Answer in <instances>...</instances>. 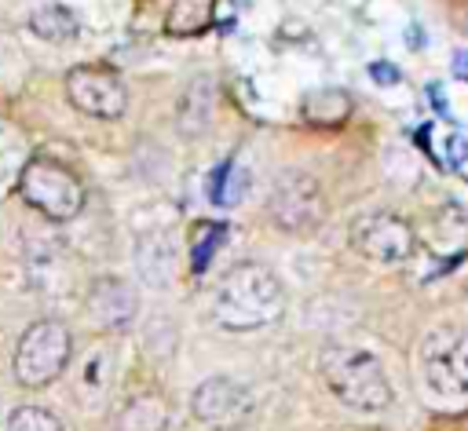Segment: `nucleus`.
<instances>
[{"label":"nucleus","mask_w":468,"mask_h":431,"mask_svg":"<svg viewBox=\"0 0 468 431\" xmlns=\"http://www.w3.org/2000/svg\"><path fill=\"white\" fill-rule=\"evenodd\" d=\"M285 310V289L278 274L263 263H238L223 274L216 296H212V318L223 329L245 332L278 321Z\"/></svg>","instance_id":"1"},{"label":"nucleus","mask_w":468,"mask_h":431,"mask_svg":"<svg viewBox=\"0 0 468 431\" xmlns=\"http://www.w3.org/2000/svg\"><path fill=\"white\" fill-rule=\"evenodd\" d=\"M318 369H322V380H325L329 394L340 405H347L355 413H366V416L384 413L391 405V384H388L380 362L369 351L333 343V347L322 351Z\"/></svg>","instance_id":"2"},{"label":"nucleus","mask_w":468,"mask_h":431,"mask_svg":"<svg viewBox=\"0 0 468 431\" xmlns=\"http://www.w3.org/2000/svg\"><path fill=\"white\" fill-rule=\"evenodd\" d=\"M18 194L29 208H37L48 219H73L84 208V183L73 175V168H66L62 161L51 157H33L22 175H18Z\"/></svg>","instance_id":"3"},{"label":"nucleus","mask_w":468,"mask_h":431,"mask_svg":"<svg viewBox=\"0 0 468 431\" xmlns=\"http://www.w3.org/2000/svg\"><path fill=\"white\" fill-rule=\"evenodd\" d=\"M69 351H73V340H69V329L62 321H51V318L33 321L15 347V362H11L15 380L22 387L51 384L69 365Z\"/></svg>","instance_id":"4"},{"label":"nucleus","mask_w":468,"mask_h":431,"mask_svg":"<svg viewBox=\"0 0 468 431\" xmlns=\"http://www.w3.org/2000/svg\"><path fill=\"white\" fill-rule=\"evenodd\" d=\"M424 387L446 402H468V332L435 329L420 343Z\"/></svg>","instance_id":"5"},{"label":"nucleus","mask_w":468,"mask_h":431,"mask_svg":"<svg viewBox=\"0 0 468 431\" xmlns=\"http://www.w3.org/2000/svg\"><path fill=\"white\" fill-rule=\"evenodd\" d=\"M267 212L271 219L289 230V234H311L322 226L325 219V194L318 186V179L303 168H289L271 183L267 194Z\"/></svg>","instance_id":"6"},{"label":"nucleus","mask_w":468,"mask_h":431,"mask_svg":"<svg viewBox=\"0 0 468 431\" xmlns=\"http://www.w3.org/2000/svg\"><path fill=\"white\" fill-rule=\"evenodd\" d=\"M351 245L358 256L384 263V267H395V263H406L413 256L417 237H413L406 219H399L391 212H366L351 223Z\"/></svg>","instance_id":"7"},{"label":"nucleus","mask_w":468,"mask_h":431,"mask_svg":"<svg viewBox=\"0 0 468 431\" xmlns=\"http://www.w3.org/2000/svg\"><path fill=\"white\" fill-rule=\"evenodd\" d=\"M66 99L95 121H113L128 106L124 84L110 69H99V66H73L66 73Z\"/></svg>","instance_id":"8"},{"label":"nucleus","mask_w":468,"mask_h":431,"mask_svg":"<svg viewBox=\"0 0 468 431\" xmlns=\"http://www.w3.org/2000/svg\"><path fill=\"white\" fill-rule=\"evenodd\" d=\"M190 405H194L197 420L238 431L252 416V391L245 384H238L234 376H208L205 384H197Z\"/></svg>","instance_id":"9"},{"label":"nucleus","mask_w":468,"mask_h":431,"mask_svg":"<svg viewBox=\"0 0 468 431\" xmlns=\"http://www.w3.org/2000/svg\"><path fill=\"white\" fill-rule=\"evenodd\" d=\"M135 307H139L135 289H132L128 281H121V278H99V281L91 285V292H88V310H91V318L102 321V325H110V329L128 325V321L135 318Z\"/></svg>","instance_id":"10"},{"label":"nucleus","mask_w":468,"mask_h":431,"mask_svg":"<svg viewBox=\"0 0 468 431\" xmlns=\"http://www.w3.org/2000/svg\"><path fill=\"white\" fill-rule=\"evenodd\" d=\"M212 117H216V84L212 77H194L183 95H179V110H176V124L183 135H201L212 128Z\"/></svg>","instance_id":"11"},{"label":"nucleus","mask_w":468,"mask_h":431,"mask_svg":"<svg viewBox=\"0 0 468 431\" xmlns=\"http://www.w3.org/2000/svg\"><path fill=\"white\" fill-rule=\"evenodd\" d=\"M110 369H113V354L106 343H91L80 362L73 365V391L84 405H99L110 391Z\"/></svg>","instance_id":"12"},{"label":"nucleus","mask_w":468,"mask_h":431,"mask_svg":"<svg viewBox=\"0 0 468 431\" xmlns=\"http://www.w3.org/2000/svg\"><path fill=\"white\" fill-rule=\"evenodd\" d=\"M29 29L48 44H73L80 37V18L62 4H44L29 15Z\"/></svg>","instance_id":"13"},{"label":"nucleus","mask_w":468,"mask_h":431,"mask_svg":"<svg viewBox=\"0 0 468 431\" xmlns=\"http://www.w3.org/2000/svg\"><path fill=\"white\" fill-rule=\"evenodd\" d=\"M300 110H303V121L311 124H344L351 113V95L340 88H314Z\"/></svg>","instance_id":"14"},{"label":"nucleus","mask_w":468,"mask_h":431,"mask_svg":"<svg viewBox=\"0 0 468 431\" xmlns=\"http://www.w3.org/2000/svg\"><path fill=\"white\" fill-rule=\"evenodd\" d=\"M212 15H216V0H172L165 29L172 37H194L212 22Z\"/></svg>","instance_id":"15"},{"label":"nucleus","mask_w":468,"mask_h":431,"mask_svg":"<svg viewBox=\"0 0 468 431\" xmlns=\"http://www.w3.org/2000/svg\"><path fill=\"white\" fill-rule=\"evenodd\" d=\"M245 186H249V175H245L234 161H223V164H216L212 175H208V201L219 205V208H230V205L241 201Z\"/></svg>","instance_id":"16"},{"label":"nucleus","mask_w":468,"mask_h":431,"mask_svg":"<svg viewBox=\"0 0 468 431\" xmlns=\"http://www.w3.org/2000/svg\"><path fill=\"white\" fill-rule=\"evenodd\" d=\"M223 237H227V223H197L194 226V234H190V267L197 274L212 263V256L219 252Z\"/></svg>","instance_id":"17"},{"label":"nucleus","mask_w":468,"mask_h":431,"mask_svg":"<svg viewBox=\"0 0 468 431\" xmlns=\"http://www.w3.org/2000/svg\"><path fill=\"white\" fill-rule=\"evenodd\" d=\"M4 431H62V424L40 405H15L4 420Z\"/></svg>","instance_id":"18"},{"label":"nucleus","mask_w":468,"mask_h":431,"mask_svg":"<svg viewBox=\"0 0 468 431\" xmlns=\"http://www.w3.org/2000/svg\"><path fill=\"white\" fill-rule=\"evenodd\" d=\"M442 146H446V164H450V168H461V164L468 161V139H464L461 131H450Z\"/></svg>","instance_id":"19"},{"label":"nucleus","mask_w":468,"mask_h":431,"mask_svg":"<svg viewBox=\"0 0 468 431\" xmlns=\"http://www.w3.org/2000/svg\"><path fill=\"white\" fill-rule=\"evenodd\" d=\"M369 77H373L377 84H395L402 73H399V66H391V62H369Z\"/></svg>","instance_id":"20"},{"label":"nucleus","mask_w":468,"mask_h":431,"mask_svg":"<svg viewBox=\"0 0 468 431\" xmlns=\"http://www.w3.org/2000/svg\"><path fill=\"white\" fill-rule=\"evenodd\" d=\"M450 69H453V77H457V80H468V47L453 51V58H450Z\"/></svg>","instance_id":"21"},{"label":"nucleus","mask_w":468,"mask_h":431,"mask_svg":"<svg viewBox=\"0 0 468 431\" xmlns=\"http://www.w3.org/2000/svg\"><path fill=\"white\" fill-rule=\"evenodd\" d=\"M417 29H420V26H410V33H406V40H410L413 47H420V33H417Z\"/></svg>","instance_id":"22"}]
</instances>
